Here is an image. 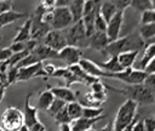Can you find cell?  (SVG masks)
<instances>
[{
  "mask_svg": "<svg viewBox=\"0 0 155 131\" xmlns=\"http://www.w3.org/2000/svg\"><path fill=\"white\" fill-rule=\"evenodd\" d=\"M155 58V42H149V45L144 49V52H143V57L142 59L139 61L138 66L136 67L137 69H142V70H145L147 66Z\"/></svg>",
  "mask_w": 155,
  "mask_h": 131,
  "instance_id": "19",
  "label": "cell"
},
{
  "mask_svg": "<svg viewBox=\"0 0 155 131\" xmlns=\"http://www.w3.org/2000/svg\"><path fill=\"white\" fill-rule=\"evenodd\" d=\"M31 52L38 57V59L40 62H42L45 59H48V58H58V52L50 49L48 46H46L44 44H40V45L38 44Z\"/></svg>",
  "mask_w": 155,
  "mask_h": 131,
  "instance_id": "17",
  "label": "cell"
},
{
  "mask_svg": "<svg viewBox=\"0 0 155 131\" xmlns=\"http://www.w3.org/2000/svg\"><path fill=\"white\" fill-rule=\"evenodd\" d=\"M0 131H4V130H2V129H1V127H0Z\"/></svg>",
  "mask_w": 155,
  "mask_h": 131,
  "instance_id": "58",
  "label": "cell"
},
{
  "mask_svg": "<svg viewBox=\"0 0 155 131\" xmlns=\"http://www.w3.org/2000/svg\"><path fill=\"white\" fill-rule=\"evenodd\" d=\"M53 118H54L56 123L59 124V125H63V124H70V123H71V119L69 118V115H68L65 108L62 109L61 112H58Z\"/></svg>",
  "mask_w": 155,
  "mask_h": 131,
  "instance_id": "36",
  "label": "cell"
},
{
  "mask_svg": "<svg viewBox=\"0 0 155 131\" xmlns=\"http://www.w3.org/2000/svg\"><path fill=\"white\" fill-rule=\"evenodd\" d=\"M137 108L138 103L131 99H126L116 112L115 119L113 121L114 131H122L126 126H128L137 116Z\"/></svg>",
  "mask_w": 155,
  "mask_h": 131,
  "instance_id": "3",
  "label": "cell"
},
{
  "mask_svg": "<svg viewBox=\"0 0 155 131\" xmlns=\"http://www.w3.org/2000/svg\"><path fill=\"white\" fill-rule=\"evenodd\" d=\"M40 61L38 59V57L33 53V52H30L28 56H25L19 63H17L16 64V67L17 68H22V67H25V66H30V64H35V63H39Z\"/></svg>",
  "mask_w": 155,
  "mask_h": 131,
  "instance_id": "34",
  "label": "cell"
},
{
  "mask_svg": "<svg viewBox=\"0 0 155 131\" xmlns=\"http://www.w3.org/2000/svg\"><path fill=\"white\" fill-rule=\"evenodd\" d=\"M109 42L110 41H109L105 32H94L88 38V47L101 51V52H105V49L109 45Z\"/></svg>",
  "mask_w": 155,
  "mask_h": 131,
  "instance_id": "12",
  "label": "cell"
},
{
  "mask_svg": "<svg viewBox=\"0 0 155 131\" xmlns=\"http://www.w3.org/2000/svg\"><path fill=\"white\" fill-rule=\"evenodd\" d=\"M86 0H71L69 4V10L70 13L73 16V22H78L79 19H81L82 16V8H84V4Z\"/></svg>",
  "mask_w": 155,
  "mask_h": 131,
  "instance_id": "26",
  "label": "cell"
},
{
  "mask_svg": "<svg viewBox=\"0 0 155 131\" xmlns=\"http://www.w3.org/2000/svg\"><path fill=\"white\" fill-rule=\"evenodd\" d=\"M82 107H84V106H82L80 102H78V101L67 103L65 110H67L69 118L71 119V121H73V120H76V119H79V118L82 116Z\"/></svg>",
  "mask_w": 155,
  "mask_h": 131,
  "instance_id": "25",
  "label": "cell"
},
{
  "mask_svg": "<svg viewBox=\"0 0 155 131\" xmlns=\"http://www.w3.org/2000/svg\"><path fill=\"white\" fill-rule=\"evenodd\" d=\"M98 131H114V126H113V123H108L105 126H103L101 130Z\"/></svg>",
  "mask_w": 155,
  "mask_h": 131,
  "instance_id": "49",
  "label": "cell"
},
{
  "mask_svg": "<svg viewBox=\"0 0 155 131\" xmlns=\"http://www.w3.org/2000/svg\"><path fill=\"white\" fill-rule=\"evenodd\" d=\"M30 52H31V51L25 50V51H22V52L12 53V55H11V57H10L5 63H6V66H7V67H13V66H16L17 63H19V62H21L25 56H28Z\"/></svg>",
  "mask_w": 155,
  "mask_h": 131,
  "instance_id": "29",
  "label": "cell"
},
{
  "mask_svg": "<svg viewBox=\"0 0 155 131\" xmlns=\"http://www.w3.org/2000/svg\"><path fill=\"white\" fill-rule=\"evenodd\" d=\"M142 121L145 131H155V116H148Z\"/></svg>",
  "mask_w": 155,
  "mask_h": 131,
  "instance_id": "39",
  "label": "cell"
},
{
  "mask_svg": "<svg viewBox=\"0 0 155 131\" xmlns=\"http://www.w3.org/2000/svg\"><path fill=\"white\" fill-rule=\"evenodd\" d=\"M85 73H87L88 75L91 76H94V78H107V73L105 70H103L97 63H94L93 61L91 59H87V58H81L78 63Z\"/></svg>",
  "mask_w": 155,
  "mask_h": 131,
  "instance_id": "13",
  "label": "cell"
},
{
  "mask_svg": "<svg viewBox=\"0 0 155 131\" xmlns=\"http://www.w3.org/2000/svg\"><path fill=\"white\" fill-rule=\"evenodd\" d=\"M105 30H107V22L97 11L94 16V32H105Z\"/></svg>",
  "mask_w": 155,
  "mask_h": 131,
  "instance_id": "35",
  "label": "cell"
},
{
  "mask_svg": "<svg viewBox=\"0 0 155 131\" xmlns=\"http://www.w3.org/2000/svg\"><path fill=\"white\" fill-rule=\"evenodd\" d=\"M150 5H151V8L155 10V0H150Z\"/></svg>",
  "mask_w": 155,
  "mask_h": 131,
  "instance_id": "54",
  "label": "cell"
},
{
  "mask_svg": "<svg viewBox=\"0 0 155 131\" xmlns=\"http://www.w3.org/2000/svg\"><path fill=\"white\" fill-rule=\"evenodd\" d=\"M139 51H127V52H122L117 55V61L120 63V66L122 67V69H127V68H132L136 58L138 56Z\"/></svg>",
  "mask_w": 155,
  "mask_h": 131,
  "instance_id": "20",
  "label": "cell"
},
{
  "mask_svg": "<svg viewBox=\"0 0 155 131\" xmlns=\"http://www.w3.org/2000/svg\"><path fill=\"white\" fill-rule=\"evenodd\" d=\"M61 131H71V127L69 124H63L61 125Z\"/></svg>",
  "mask_w": 155,
  "mask_h": 131,
  "instance_id": "50",
  "label": "cell"
},
{
  "mask_svg": "<svg viewBox=\"0 0 155 131\" xmlns=\"http://www.w3.org/2000/svg\"><path fill=\"white\" fill-rule=\"evenodd\" d=\"M150 91H153L155 93V73H150L147 75L144 82H143Z\"/></svg>",
  "mask_w": 155,
  "mask_h": 131,
  "instance_id": "38",
  "label": "cell"
},
{
  "mask_svg": "<svg viewBox=\"0 0 155 131\" xmlns=\"http://www.w3.org/2000/svg\"><path fill=\"white\" fill-rule=\"evenodd\" d=\"M105 115H102L99 118H94V119H87V118H79L76 120L71 121V131H86L88 129H92V126L101 119H103Z\"/></svg>",
  "mask_w": 155,
  "mask_h": 131,
  "instance_id": "16",
  "label": "cell"
},
{
  "mask_svg": "<svg viewBox=\"0 0 155 131\" xmlns=\"http://www.w3.org/2000/svg\"><path fill=\"white\" fill-rule=\"evenodd\" d=\"M86 131H96V130H93V129H88V130H86Z\"/></svg>",
  "mask_w": 155,
  "mask_h": 131,
  "instance_id": "56",
  "label": "cell"
},
{
  "mask_svg": "<svg viewBox=\"0 0 155 131\" xmlns=\"http://www.w3.org/2000/svg\"><path fill=\"white\" fill-rule=\"evenodd\" d=\"M154 22H155V10L150 8V10H147V11L142 12V16H140L142 25L150 24V23H154Z\"/></svg>",
  "mask_w": 155,
  "mask_h": 131,
  "instance_id": "32",
  "label": "cell"
},
{
  "mask_svg": "<svg viewBox=\"0 0 155 131\" xmlns=\"http://www.w3.org/2000/svg\"><path fill=\"white\" fill-rule=\"evenodd\" d=\"M154 103H155V99H154Z\"/></svg>",
  "mask_w": 155,
  "mask_h": 131,
  "instance_id": "59",
  "label": "cell"
},
{
  "mask_svg": "<svg viewBox=\"0 0 155 131\" xmlns=\"http://www.w3.org/2000/svg\"><path fill=\"white\" fill-rule=\"evenodd\" d=\"M132 131H145L144 129V125H143V121L142 120H137L132 127Z\"/></svg>",
  "mask_w": 155,
  "mask_h": 131,
  "instance_id": "46",
  "label": "cell"
},
{
  "mask_svg": "<svg viewBox=\"0 0 155 131\" xmlns=\"http://www.w3.org/2000/svg\"><path fill=\"white\" fill-rule=\"evenodd\" d=\"M30 28H31V18H27L24 24L17 30L13 42H25L30 40Z\"/></svg>",
  "mask_w": 155,
  "mask_h": 131,
  "instance_id": "21",
  "label": "cell"
},
{
  "mask_svg": "<svg viewBox=\"0 0 155 131\" xmlns=\"http://www.w3.org/2000/svg\"><path fill=\"white\" fill-rule=\"evenodd\" d=\"M148 73L142 69L137 68H127L117 73H107V78L111 79H117L121 82L126 85H134V84H143Z\"/></svg>",
  "mask_w": 155,
  "mask_h": 131,
  "instance_id": "6",
  "label": "cell"
},
{
  "mask_svg": "<svg viewBox=\"0 0 155 131\" xmlns=\"http://www.w3.org/2000/svg\"><path fill=\"white\" fill-rule=\"evenodd\" d=\"M29 130H30V131H46V127H45V125L39 120V121L35 123Z\"/></svg>",
  "mask_w": 155,
  "mask_h": 131,
  "instance_id": "43",
  "label": "cell"
},
{
  "mask_svg": "<svg viewBox=\"0 0 155 131\" xmlns=\"http://www.w3.org/2000/svg\"><path fill=\"white\" fill-rule=\"evenodd\" d=\"M91 86V89H92V92H105V85L104 84H102V81L99 80V81H96V82H93V84H91L90 85Z\"/></svg>",
  "mask_w": 155,
  "mask_h": 131,
  "instance_id": "41",
  "label": "cell"
},
{
  "mask_svg": "<svg viewBox=\"0 0 155 131\" xmlns=\"http://www.w3.org/2000/svg\"><path fill=\"white\" fill-rule=\"evenodd\" d=\"M53 99H54V96H53V93L50 91V89L42 91V92L40 93L39 98H38V104H36L38 110H39V109H40V110H47V109L50 108L51 103L53 102Z\"/></svg>",
  "mask_w": 155,
  "mask_h": 131,
  "instance_id": "22",
  "label": "cell"
},
{
  "mask_svg": "<svg viewBox=\"0 0 155 131\" xmlns=\"http://www.w3.org/2000/svg\"><path fill=\"white\" fill-rule=\"evenodd\" d=\"M50 91L53 93L54 98H58V99H62L67 103L69 102H74L76 101V93L74 91H71L70 87H67V86H56V87H50Z\"/></svg>",
  "mask_w": 155,
  "mask_h": 131,
  "instance_id": "15",
  "label": "cell"
},
{
  "mask_svg": "<svg viewBox=\"0 0 155 131\" xmlns=\"http://www.w3.org/2000/svg\"><path fill=\"white\" fill-rule=\"evenodd\" d=\"M105 89L113 90L120 95L126 96L127 99H131L136 103L140 104H151L155 99V93L150 91L144 84H134V85H126L122 89H115L111 86H105Z\"/></svg>",
  "mask_w": 155,
  "mask_h": 131,
  "instance_id": "2",
  "label": "cell"
},
{
  "mask_svg": "<svg viewBox=\"0 0 155 131\" xmlns=\"http://www.w3.org/2000/svg\"><path fill=\"white\" fill-rule=\"evenodd\" d=\"M103 1H105V0H92V2H93L96 6H98V7H99V5H101Z\"/></svg>",
  "mask_w": 155,
  "mask_h": 131,
  "instance_id": "52",
  "label": "cell"
},
{
  "mask_svg": "<svg viewBox=\"0 0 155 131\" xmlns=\"http://www.w3.org/2000/svg\"><path fill=\"white\" fill-rule=\"evenodd\" d=\"M42 70L46 73V75H52V73L56 70V67L53 66V64H42Z\"/></svg>",
  "mask_w": 155,
  "mask_h": 131,
  "instance_id": "44",
  "label": "cell"
},
{
  "mask_svg": "<svg viewBox=\"0 0 155 131\" xmlns=\"http://www.w3.org/2000/svg\"><path fill=\"white\" fill-rule=\"evenodd\" d=\"M124 13L125 11H117L111 19L107 23V36L109 39V41H114L116 39L120 38V33H121V28H122V22H124Z\"/></svg>",
  "mask_w": 155,
  "mask_h": 131,
  "instance_id": "9",
  "label": "cell"
},
{
  "mask_svg": "<svg viewBox=\"0 0 155 131\" xmlns=\"http://www.w3.org/2000/svg\"><path fill=\"white\" fill-rule=\"evenodd\" d=\"M103 70L108 72V73H117V72H121L124 70L122 67L120 66L119 61H117V56H110L108 61L103 62V63H99L98 64Z\"/></svg>",
  "mask_w": 155,
  "mask_h": 131,
  "instance_id": "24",
  "label": "cell"
},
{
  "mask_svg": "<svg viewBox=\"0 0 155 131\" xmlns=\"http://www.w3.org/2000/svg\"><path fill=\"white\" fill-rule=\"evenodd\" d=\"M145 72L148 73V74H150V73H155V58L147 66V68H145Z\"/></svg>",
  "mask_w": 155,
  "mask_h": 131,
  "instance_id": "48",
  "label": "cell"
},
{
  "mask_svg": "<svg viewBox=\"0 0 155 131\" xmlns=\"http://www.w3.org/2000/svg\"><path fill=\"white\" fill-rule=\"evenodd\" d=\"M65 106H67V102H64V101H62V99H58V98H54L53 102L51 103L50 108H48L46 112H47L51 116H54L58 112H61L62 109H64Z\"/></svg>",
  "mask_w": 155,
  "mask_h": 131,
  "instance_id": "30",
  "label": "cell"
},
{
  "mask_svg": "<svg viewBox=\"0 0 155 131\" xmlns=\"http://www.w3.org/2000/svg\"><path fill=\"white\" fill-rule=\"evenodd\" d=\"M10 10H12L11 0H0V13H4Z\"/></svg>",
  "mask_w": 155,
  "mask_h": 131,
  "instance_id": "42",
  "label": "cell"
},
{
  "mask_svg": "<svg viewBox=\"0 0 155 131\" xmlns=\"http://www.w3.org/2000/svg\"><path fill=\"white\" fill-rule=\"evenodd\" d=\"M17 75H18V68L16 66L7 67V70H6V82H7V85L15 84L17 81Z\"/></svg>",
  "mask_w": 155,
  "mask_h": 131,
  "instance_id": "33",
  "label": "cell"
},
{
  "mask_svg": "<svg viewBox=\"0 0 155 131\" xmlns=\"http://www.w3.org/2000/svg\"><path fill=\"white\" fill-rule=\"evenodd\" d=\"M107 1L111 2L117 8V11H125L131 4V0H107Z\"/></svg>",
  "mask_w": 155,
  "mask_h": 131,
  "instance_id": "37",
  "label": "cell"
},
{
  "mask_svg": "<svg viewBox=\"0 0 155 131\" xmlns=\"http://www.w3.org/2000/svg\"><path fill=\"white\" fill-rule=\"evenodd\" d=\"M149 42H155V38H154V39H153V40H150V41H149Z\"/></svg>",
  "mask_w": 155,
  "mask_h": 131,
  "instance_id": "57",
  "label": "cell"
},
{
  "mask_svg": "<svg viewBox=\"0 0 155 131\" xmlns=\"http://www.w3.org/2000/svg\"><path fill=\"white\" fill-rule=\"evenodd\" d=\"M145 46V41L142 39L140 34L131 33L126 36L119 38L111 42L105 49V52L109 56H117L119 53L127 51H140Z\"/></svg>",
  "mask_w": 155,
  "mask_h": 131,
  "instance_id": "1",
  "label": "cell"
},
{
  "mask_svg": "<svg viewBox=\"0 0 155 131\" xmlns=\"http://www.w3.org/2000/svg\"><path fill=\"white\" fill-rule=\"evenodd\" d=\"M73 16L70 13L69 7H53L52 10V21H51V29L54 30H63L71 25Z\"/></svg>",
  "mask_w": 155,
  "mask_h": 131,
  "instance_id": "7",
  "label": "cell"
},
{
  "mask_svg": "<svg viewBox=\"0 0 155 131\" xmlns=\"http://www.w3.org/2000/svg\"><path fill=\"white\" fill-rule=\"evenodd\" d=\"M63 33L67 40V45L76 46L79 49L88 47V38L86 35V30L81 19L73 23L68 28L63 29Z\"/></svg>",
  "mask_w": 155,
  "mask_h": 131,
  "instance_id": "4",
  "label": "cell"
},
{
  "mask_svg": "<svg viewBox=\"0 0 155 131\" xmlns=\"http://www.w3.org/2000/svg\"><path fill=\"white\" fill-rule=\"evenodd\" d=\"M12 52L10 50V47H5V49H0V63L6 62L10 57H11Z\"/></svg>",
  "mask_w": 155,
  "mask_h": 131,
  "instance_id": "40",
  "label": "cell"
},
{
  "mask_svg": "<svg viewBox=\"0 0 155 131\" xmlns=\"http://www.w3.org/2000/svg\"><path fill=\"white\" fill-rule=\"evenodd\" d=\"M104 115V110L101 107H82V118L94 119Z\"/></svg>",
  "mask_w": 155,
  "mask_h": 131,
  "instance_id": "28",
  "label": "cell"
},
{
  "mask_svg": "<svg viewBox=\"0 0 155 131\" xmlns=\"http://www.w3.org/2000/svg\"><path fill=\"white\" fill-rule=\"evenodd\" d=\"M130 6L132 8H134L136 11H139V12H144V11L151 8L150 0H131Z\"/></svg>",
  "mask_w": 155,
  "mask_h": 131,
  "instance_id": "31",
  "label": "cell"
},
{
  "mask_svg": "<svg viewBox=\"0 0 155 131\" xmlns=\"http://www.w3.org/2000/svg\"><path fill=\"white\" fill-rule=\"evenodd\" d=\"M18 131H30V130H29V127H27L25 125H23V126H22V127H21Z\"/></svg>",
  "mask_w": 155,
  "mask_h": 131,
  "instance_id": "53",
  "label": "cell"
},
{
  "mask_svg": "<svg viewBox=\"0 0 155 131\" xmlns=\"http://www.w3.org/2000/svg\"><path fill=\"white\" fill-rule=\"evenodd\" d=\"M139 34L142 36V39L144 41H150L155 38V22L154 23H150V24H144L140 27V30H139Z\"/></svg>",
  "mask_w": 155,
  "mask_h": 131,
  "instance_id": "27",
  "label": "cell"
},
{
  "mask_svg": "<svg viewBox=\"0 0 155 131\" xmlns=\"http://www.w3.org/2000/svg\"><path fill=\"white\" fill-rule=\"evenodd\" d=\"M1 87H5V86H4V84H2V81L0 80V89H1Z\"/></svg>",
  "mask_w": 155,
  "mask_h": 131,
  "instance_id": "55",
  "label": "cell"
},
{
  "mask_svg": "<svg viewBox=\"0 0 155 131\" xmlns=\"http://www.w3.org/2000/svg\"><path fill=\"white\" fill-rule=\"evenodd\" d=\"M4 96H5V87H1V89H0V102L2 101Z\"/></svg>",
  "mask_w": 155,
  "mask_h": 131,
  "instance_id": "51",
  "label": "cell"
},
{
  "mask_svg": "<svg viewBox=\"0 0 155 131\" xmlns=\"http://www.w3.org/2000/svg\"><path fill=\"white\" fill-rule=\"evenodd\" d=\"M98 12H99V15L104 18V21L108 23L110 19H111V17L117 12V8L111 4V2H109V1H103L101 5H99V7H98Z\"/></svg>",
  "mask_w": 155,
  "mask_h": 131,
  "instance_id": "23",
  "label": "cell"
},
{
  "mask_svg": "<svg viewBox=\"0 0 155 131\" xmlns=\"http://www.w3.org/2000/svg\"><path fill=\"white\" fill-rule=\"evenodd\" d=\"M27 17V13L25 12H17V11H13V10H10V11H6L4 13H0V29L7 24H11L21 18H24Z\"/></svg>",
  "mask_w": 155,
  "mask_h": 131,
  "instance_id": "18",
  "label": "cell"
},
{
  "mask_svg": "<svg viewBox=\"0 0 155 131\" xmlns=\"http://www.w3.org/2000/svg\"><path fill=\"white\" fill-rule=\"evenodd\" d=\"M0 127L4 131H18L23 125V113L16 107H8L0 116Z\"/></svg>",
  "mask_w": 155,
  "mask_h": 131,
  "instance_id": "5",
  "label": "cell"
},
{
  "mask_svg": "<svg viewBox=\"0 0 155 131\" xmlns=\"http://www.w3.org/2000/svg\"><path fill=\"white\" fill-rule=\"evenodd\" d=\"M81 58H82V51L76 46L67 45L61 51H58V59L65 62L68 67L73 64H78Z\"/></svg>",
  "mask_w": 155,
  "mask_h": 131,
  "instance_id": "10",
  "label": "cell"
},
{
  "mask_svg": "<svg viewBox=\"0 0 155 131\" xmlns=\"http://www.w3.org/2000/svg\"><path fill=\"white\" fill-rule=\"evenodd\" d=\"M40 5H42L46 8H53L56 5V0H41Z\"/></svg>",
  "mask_w": 155,
  "mask_h": 131,
  "instance_id": "45",
  "label": "cell"
},
{
  "mask_svg": "<svg viewBox=\"0 0 155 131\" xmlns=\"http://www.w3.org/2000/svg\"><path fill=\"white\" fill-rule=\"evenodd\" d=\"M36 76H47L46 73L42 70V62L25 66L22 68H18V75H17V81H25L31 78Z\"/></svg>",
  "mask_w": 155,
  "mask_h": 131,
  "instance_id": "11",
  "label": "cell"
},
{
  "mask_svg": "<svg viewBox=\"0 0 155 131\" xmlns=\"http://www.w3.org/2000/svg\"><path fill=\"white\" fill-rule=\"evenodd\" d=\"M42 44L48 46L50 49L54 50V51H61L63 47L67 46V40L64 36L63 30H54L51 29L42 39Z\"/></svg>",
  "mask_w": 155,
  "mask_h": 131,
  "instance_id": "8",
  "label": "cell"
},
{
  "mask_svg": "<svg viewBox=\"0 0 155 131\" xmlns=\"http://www.w3.org/2000/svg\"><path fill=\"white\" fill-rule=\"evenodd\" d=\"M33 93H29L25 98V103H24V110H23V120H24V125L27 127H31L35 123L39 121V118H38V108L36 107H33L29 102V98L31 97Z\"/></svg>",
  "mask_w": 155,
  "mask_h": 131,
  "instance_id": "14",
  "label": "cell"
},
{
  "mask_svg": "<svg viewBox=\"0 0 155 131\" xmlns=\"http://www.w3.org/2000/svg\"><path fill=\"white\" fill-rule=\"evenodd\" d=\"M71 0H56L54 7H68Z\"/></svg>",
  "mask_w": 155,
  "mask_h": 131,
  "instance_id": "47",
  "label": "cell"
}]
</instances>
